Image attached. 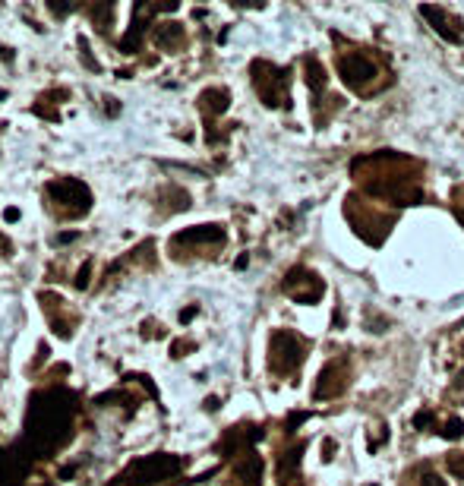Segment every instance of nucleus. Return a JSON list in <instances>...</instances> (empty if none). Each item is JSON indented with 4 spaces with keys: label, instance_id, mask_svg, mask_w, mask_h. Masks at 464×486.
Returning a JSON list of instances; mask_svg holds the SVG:
<instances>
[{
    "label": "nucleus",
    "instance_id": "obj_6",
    "mask_svg": "<svg viewBox=\"0 0 464 486\" xmlns=\"http://www.w3.org/2000/svg\"><path fill=\"white\" fill-rule=\"evenodd\" d=\"M285 291L291 294L297 303H316V300L325 294V285H322V281L313 275V272L294 269L291 275H288V281H285Z\"/></svg>",
    "mask_w": 464,
    "mask_h": 486
},
{
    "label": "nucleus",
    "instance_id": "obj_10",
    "mask_svg": "<svg viewBox=\"0 0 464 486\" xmlns=\"http://www.w3.org/2000/svg\"><path fill=\"white\" fill-rule=\"evenodd\" d=\"M442 436H445V439H461L464 436V420H449V423H445V429H442Z\"/></svg>",
    "mask_w": 464,
    "mask_h": 486
},
{
    "label": "nucleus",
    "instance_id": "obj_14",
    "mask_svg": "<svg viewBox=\"0 0 464 486\" xmlns=\"http://www.w3.org/2000/svg\"><path fill=\"white\" fill-rule=\"evenodd\" d=\"M423 486H445V480L436 477V474H427V477H423Z\"/></svg>",
    "mask_w": 464,
    "mask_h": 486
},
{
    "label": "nucleus",
    "instance_id": "obj_9",
    "mask_svg": "<svg viewBox=\"0 0 464 486\" xmlns=\"http://www.w3.org/2000/svg\"><path fill=\"white\" fill-rule=\"evenodd\" d=\"M303 67H307V85L316 92V95H322V92H325V83H329V76H325L322 63L316 57H307L303 60Z\"/></svg>",
    "mask_w": 464,
    "mask_h": 486
},
{
    "label": "nucleus",
    "instance_id": "obj_8",
    "mask_svg": "<svg viewBox=\"0 0 464 486\" xmlns=\"http://www.w3.org/2000/svg\"><path fill=\"white\" fill-rule=\"evenodd\" d=\"M420 13L427 16L430 23H433V29L439 32L449 45H458V41H461V32L452 29V26H458V23H455V19H449V13H445L442 7H420Z\"/></svg>",
    "mask_w": 464,
    "mask_h": 486
},
{
    "label": "nucleus",
    "instance_id": "obj_5",
    "mask_svg": "<svg viewBox=\"0 0 464 486\" xmlns=\"http://www.w3.org/2000/svg\"><path fill=\"white\" fill-rule=\"evenodd\" d=\"M265 76L256 73V89L262 92L265 105H288V73L269 67V63H256Z\"/></svg>",
    "mask_w": 464,
    "mask_h": 486
},
{
    "label": "nucleus",
    "instance_id": "obj_2",
    "mask_svg": "<svg viewBox=\"0 0 464 486\" xmlns=\"http://www.w3.org/2000/svg\"><path fill=\"white\" fill-rule=\"evenodd\" d=\"M338 76L341 83L347 85L357 95H373L382 85H389V79L382 76L379 60L367 51V48H354V51H345L338 57Z\"/></svg>",
    "mask_w": 464,
    "mask_h": 486
},
{
    "label": "nucleus",
    "instance_id": "obj_13",
    "mask_svg": "<svg viewBox=\"0 0 464 486\" xmlns=\"http://www.w3.org/2000/svg\"><path fill=\"white\" fill-rule=\"evenodd\" d=\"M449 467L458 474V477H464V458H458V455H452L449 458Z\"/></svg>",
    "mask_w": 464,
    "mask_h": 486
},
{
    "label": "nucleus",
    "instance_id": "obj_7",
    "mask_svg": "<svg viewBox=\"0 0 464 486\" xmlns=\"http://www.w3.org/2000/svg\"><path fill=\"white\" fill-rule=\"evenodd\" d=\"M347 385V367L345 363H329L319 376V385H316V398H335L341 395Z\"/></svg>",
    "mask_w": 464,
    "mask_h": 486
},
{
    "label": "nucleus",
    "instance_id": "obj_1",
    "mask_svg": "<svg viewBox=\"0 0 464 486\" xmlns=\"http://www.w3.org/2000/svg\"><path fill=\"white\" fill-rule=\"evenodd\" d=\"M411 168L417 165L398 152H376V155L357 158L351 171L360 180L363 193L376 196V199H389L395 205H417L423 199V190H420V177H414Z\"/></svg>",
    "mask_w": 464,
    "mask_h": 486
},
{
    "label": "nucleus",
    "instance_id": "obj_4",
    "mask_svg": "<svg viewBox=\"0 0 464 486\" xmlns=\"http://www.w3.org/2000/svg\"><path fill=\"white\" fill-rule=\"evenodd\" d=\"M354 202H357V196H354ZM357 205H360V218H347V221H351L354 231L367 240V243L379 247L382 240H385V234H389L395 215H382V212H376L373 205H370V202H363V199H360Z\"/></svg>",
    "mask_w": 464,
    "mask_h": 486
},
{
    "label": "nucleus",
    "instance_id": "obj_11",
    "mask_svg": "<svg viewBox=\"0 0 464 486\" xmlns=\"http://www.w3.org/2000/svg\"><path fill=\"white\" fill-rule=\"evenodd\" d=\"M455 215L464 221V187L455 190Z\"/></svg>",
    "mask_w": 464,
    "mask_h": 486
},
{
    "label": "nucleus",
    "instance_id": "obj_12",
    "mask_svg": "<svg viewBox=\"0 0 464 486\" xmlns=\"http://www.w3.org/2000/svg\"><path fill=\"white\" fill-rule=\"evenodd\" d=\"M430 420H433V411H420L417 417H414V429H423Z\"/></svg>",
    "mask_w": 464,
    "mask_h": 486
},
{
    "label": "nucleus",
    "instance_id": "obj_3",
    "mask_svg": "<svg viewBox=\"0 0 464 486\" xmlns=\"http://www.w3.org/2000/svg\"><path fill=\"white\" fill-rule=\"evenodd\" d=\"M303 354H307V341L294 332H275L272 338V369L275 373H294V369L303 363Z\"/></svg>",
    "mask_w": 464,
    "mask_h": 486
}]
</instances>
